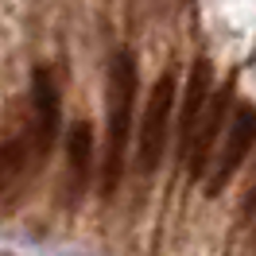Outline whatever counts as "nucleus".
<instances>
[{"label": "nucleus", "instance_id": "2", "mask_svg": "<svg viewBox=\"0 0 256 256\" xmlns=\"http://www.w3.org/2000/svg\"><path fill=\"white\" fill-rule=\"evenodd\" d=\"M171 109H175V74L167 70V74L152 86L148 105H144V124H140V144H136V156H140V171H144V175H152L163 160Z\"/></svg>", "mask_w": 256, "mask_h": 256}, {"label": "nucleus", "instance_id": "3", "mask_svg": "<svg viewBox=\"0 0 256 256\" xmlns=\"http://www.w3.org/2000/svg\"><path fill=\"white\" fill-rule=\"evenodd\" d=\"M229 109H233V86H222L218 94H210V97H206V109H202L198 124H194L190 148H186V160H182V163H186V171H190V178H202V175H206L210 152H214L218 136H222Z\"/></svg>", "mask_w": 256, "mask_h": 256}, {"label": "nucleus", "instance_id": "5", "mask_svg": "<svg viewBox=\"0 0 256 256\" xmlns=\"http://www.w3.org/2000/svg\"><path fill=\"white\" fill-rule=\"evenodd\" d=\"M248 148H252V105L248 101H240L237 105V116H233V128H229V140L222 144V152H218V160L206 167V190L210 198L214 194L225 190V182L237 175V167L244 163V156H248Z\"/></svg>", "mask_w": 256, "mask_h": 256}, {"label": "nucleus", "instance_id": "4", "mask_svg": "<svg viewBox=\"0 0 256 256\" xmlns=\"http://www.w3.org/2000/svg\"><path fill=\"white\" fill-rule=\"evenodd\" d=\"M32 132H28V144H32L35 156H47L54 148V136H58V124H62V105H58V82L47 66H39L32 78Z\"/></svg>", "mask_w": 256, "mask_h": 256}, {"label": "nucleus", "instance_id": "1", "mask_svg": "<svg viewBox=\"0 0 256 256\" xmlns=\"http://www.w3.org/2000/svg\"><path fill=\"white\" fill-rule=\"evenodd\" d=\"M132 101H136V58L128 50H116L109 62V148H105V171H101V190L109 198L120 182L128 152V132H132Z\"/></svg>", "mask_w": 256, "mask_h": 256}, {"label": "nucleus", "instance_id": "7", "mask_svg": "<svg viewBox=\"0 0 256 256\" xmlns=\"http://www.w3.org/2000/svg\"><path fill=\"white\" fill-rule=\"evenodd\" d=\"M66 160H70V175H74V190H82V182L94 167V128L78 120L66 136Z\"/></svg>", "mask_w": 256, "mask_h": 256}, {"label": "nucleus", "instance_id": "8", "mask_svg": "<svg viewBox=\"0 0 256 256\" xmlns=\"http://www.w3.org/2000/svg\"><path fill=\"white\" fill-rule=\"evenodd\" d=\"M32 156V144H28V136H16V140H8V144H0V194L12 186V178L24 171V163Z\"/></svg>", "mask_w": 256, "mask_h": 256}, {"label": "nucleus", "instance_id": "6", "mask_svg": "<svg viewBox=\"0 0 256 256\" xmlns=\"http://www.w3.org/2000/svg\"><path fill=\"white\" fill-rule=\"evenodd\" d=\"M210 86H214V66H210V58H198L190 66V78H186V90H182V109H178V160H186L194 124H198V116L206 109Z\"/></svg>", "mask_w": 256, "mask_h": 256}]
</instances>
